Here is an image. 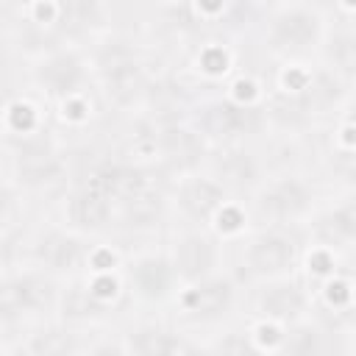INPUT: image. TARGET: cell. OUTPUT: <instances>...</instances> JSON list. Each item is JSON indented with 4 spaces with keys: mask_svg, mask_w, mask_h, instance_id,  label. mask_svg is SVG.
Returning a JSON list of instances; mask_svg holds the SVG:
<instances>
[{
    "mask_svg": "<svg viewBox=\"0 0 356 356\" xmlns=\"http://www.w3.org/2000/svg\"><path fill=\"white\" fill-rule=\"evenodd\" d=\"M28 92L36 95L44 106H58L95 89L89 50L81 44H56L25 61Z\"/></svg>",
    "mask_w": 356,
    "mask_h": 356,
    "instance_id": "obj_8",
    "label": "cell"
},
{
    "mask_svg": "<svg viewBox=\"0 0 356 356\" xmlns=\"http://www.w3.org/2000/svg\"><path fill=\"white\" fill-rule=\"evenodd\" d=\"M303 228H250L236 242V278L245 286L298 275L306 259Z\"/></svg>",
    "mask_w": 356,
    "mask_h": 356,
    "instance_id": "obj_3",
    "label": "cell"
},
{
    "mask_svg": "<svg viewBox=\"0 0 356 356\" xmlns=\"http://www.w3.org/2000/svg\"><path fill=\"white\" fill-rule=\"evenodd\" d=\"M61 222L89 239H106L117 228V209L103 186L83 172L64 189Z\"/></svg>",
    "mask_w": 356,
    "mask_h": 356,
    "instance_id": "obj_14",
    "label": "cell"
},
{
    "mask_svg": "<svg viewBox=\"0 0 356 356\" xmlns=\"http://www.w3.org/2000/svg\"><path fill=\"white\" fill-rule=\"evenodd\" d=\"M86 331L61 320L50 317L33 325H25L17 337L6 339V356H81L89 339Z\"/></svg>",
    "mask_w": 356,
    "mask_h": 356,
    "instance_id": "obj_18",
    "label": "cell"
},
{
    "mask_svg": "<svg viewBox=\"0 0 356 356\" xmlns=\"http://www.w3.org/2000/svg\"><path fill=\"white\" fill-rule=\"evenodd\" d=\"M245 284L236 278L234 270H222L206 281L181 286L172 300V320L189 334V331H217L228 325L234 309L242 300Z\"/></svg>",
    "mask_w": 356,
    "mask_h": 356,
    "instance_id": "obj_10",
    "label": "cell"
},
{
    "mask_svg": "<svg viewBox=\"0 0 356 356\" xmlns=\"http://www.w3.org/2000/svg\"><path fill=\"white\" fill-rule=\"evenodd\" d=\"M167 253L181 286L206 281L225 267V242L211 228H192V225H172L167 236Z\"/></svg>",
    "mask_w": 356,
    "mask_h": 356,
    "instance_id": "obj_13",
    "label": "cell"
},
{
    "mask_svg": "<svg viewBox=\"0 0 356 356\" xmlns=\"http://www.w3.org/2000/svg\"><path fill=\"white\" fill-rule=\"evenodd\" d=\"M328 3H267L261 8L256 36L273 64H314L323 58L331 33Z\"/></svg>",
    "mask_w": 356,
    "mask_h": 356,
    "instance_id": "obj_2",
    "label": "cell"
},
{
    "mask_svg": "<svg viewBox=\"0 0 356 356\" xmlns=\"http://www.w3.org/2000/svg\"><path fill=\"white\" fill-rule=\"evenodd\" d=\"M228 200L231 195L206 170L178 175L170 184V209H172L175 225L211 228L214 217L222 211Z\"/></svg>",
    "mask_w": 356,
    "mask_h": 356,
    "instance_id": "obj_15",
    "label": "cell"
},
{
    "mask_svg": "<svg viewBox=\"0 0 356 356\" xmlns=\"http://www.w3.org/2000/svg\"><path fill=\"white\" fill-rule=\"evenodd\" d=\"M125 286L131 306L142 309H170L181 284L172 270L167 248H136L125 261Z\"/></svg>",
    "mask_w": 356,
    "mask_h": 356,
    "instance_id": "obj_11",
    "label": "cell"
},
{
    "mask_svg": "<svg viewBox=\"0 0 356 356\" xmlns=\"http://www.w3.org/2000/svg\"><path fill=\"white\" fill-rule=\"evenodd\" d=\"M317 186L298 170H270L256 192L245 200L253 228H303L320 206Z\"/></svg>",
    "mask_w": 356,
    "mask_h": 356,
    "instance_id": "obj_5",
    "label": "cell"
},
{
    "mask_svg": "<svg viewBox=\"0 0 356 356\" xmlns=\"http://www.w3.org/2000/svg\"><path fill=\"white\" fill-rule=\"evenodd\" d=\"M86 50L97 95L120 111H145L156 86L145 44H139L131 33L111 28Z\"/></svg>",
    "mask_w": 356,
    "mask_h": 356,
    "instance_id": "obj_1",
    "label": "cell"
},
{
    "mask_svg": "<svg viewBox=\"0 0 356 356\" xmlns=\"http://www.w3.org/2000/svg\"><path fill=\"white\" fill-rule=\"evenodd\" d=\"M117 345L122 356H189V337L172 317H136Z\"/></svg>",
    "mask_w": 356,
    "mask_h": 356,
    "instance_id": "obj_19",
    "label": "cell"
},
{
    "mask_svg": "<svg viewBox=\"0 0 356 356\" xmlns=\"http://www.w3.org/2000/svg\"><path fill=\"white\" fill-rule=\"evenodd\" d=\"M209 175H214L220 181V186L236 197V200H248L256 186L267 178L270 167L267 159L259 156L253 150V145H231V147H211L206 167Z\"/></svg>",
    "mask_w": 356,
    "mask_h": 356,
    "instance_id": "obj_17",
    "label": "cell"
},
{
    "mask_svg": "<svg viewBox=\"0 0 356 356\" xmlns=\"http://www.w3.org/2000/svg\"><path fill=\"white\" fill-rule=\"evenodd\" d=\"M303 234L312 248H323L337 256L356 250V189H339L320 200L306 220Z\"/></svg>",
    "mask_w": 356,
    "mask_h": 356,
    "instance_id": "obj_16",
    "label": "cell"
},
{
    "mask_svg": "<svg viewBox=\"0 0 356 356\" xmlns=\"http://www.w3.org/2000/svg\"><path fill=\"white\" fill-rule=\"evenodd\" d=\"M348 356H356V350H353V348H350V353H348Z\"/></svg>",
    "mask_w": 356,
    "mask_h": 356,
    "instance_id": "obj_20",
    "label": "cell"
},
{
    "mask_svg": "<svg viewBox=\"0 0 356 356\" xmlns=\"http://www.w3.org/2000/svg\"><path fill=\"white\" fill-rule=\"evenodd\" d=\"M64 284L39 267L19 261L3 267V286H0V309H3V328L6 337L22 331L25 325L58 317Z\"/></svg>",
    "mask_w": 356,
    "mask_h": 356,
    "instance_id": "obj_6",
    "label": "cell"
},
{
    "mask_svg": "<svg viewBox=\"0 0 356 356\" xmlns=\"http://www.w3.org/2000/svg\"><path fill=\"white\" fill-rule=\"evenodd\" d=\"M70 156L53 128L28 139L6 142V184L22 195L70 186Z\"/></svg>",
    "mask_w": 356,
    "mask_h": 356,
    "instance_id": "obj_7",
    "label": "cell"
},
{
    "mask_svg": "<svg viewBox=\"0 0 356 356\" xmlns=\"http://www.w3.org/2000/svg\"><path fill=\"white\" fill-rule=\"evenodd\" d=\"M92 245H95V239L72 231L61 220H44L42 225L22 234L19 261H28V264L39 267L42 273L67 284L86 273Z\"/></svg>",
    "mask_w": 356,
    "mask_h": 356,
    "instance_id": "obj_9",
    "label": "cell"
},
{
    "mask_svg": "<svg viewBox=\"0 0 356 356\" xmlns=\"http://www.w3.org/2000/svg\"><path fill=\"white\" fill-rule=\"evenodd\" d=\"M186 122L211 145H253L270 131L267 106H245L225 92L197 95L186 108Z\"/></svg>",
    "mask_w": 356,
    "mask_h": 356,
    "instance_id": "obj_4",
    "label": "cell"
},
{
    "mask_svg": "<svg viewBox=\"0 0 356 356\" xmlns=\"http://www.w3.org/2000/svg\"><path fill=\"white\" fill-rule=\"evenodd\" d=\"M245 306H248L250 320L289 328V325L306 320L309 314H314V295H312L309 281L298 273V275L248 286Z\"/></svg>",
    "mask_w": 356,
    "mask_h": 356,
    "instance_id": "obj_12",
    "label": "cell"
}]
</instances>
